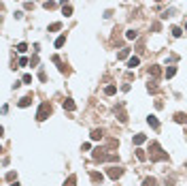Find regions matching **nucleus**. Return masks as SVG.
Wrapping results in <instances>:
<instances>
[{
    "label": "nucleus",
    "mask_w": 187,
    "mask_h": 186,
    "mask_svg": "<svg viewBox=\"0 0 187 186\" xmlns=\"http://www.w3.org/2000/svg\"><path fill=\"white\" fill-rule=\"evenodd\" d=\"M149 158H151L153 163H157V161H168V152H164L162 146H160L157 141H151V143H149Z\"/></svg>",
    "instance_id": "f257e3e1"
},
{
    "label": "nucleus",
    "mask_w": 187,
    "mask_h": 186,
    "mask_svg": "<svg viewBox=\"0 0 187 186\" xmlns=\"http://www.w3.org/2000/svg\"><path fill=\"white\" fill-rule=\"evenodd\" d=\"M92 158L96 163H104V161H119V156H117V152H111V154H106V150H94L92 152Z\"/></svg>",
    "instance_id": "f03ea898"
},
{
    "label": "nucleus",
    "mask_w": 187,
    "mask_h": 186,
    "mask_svg": "<svg viewBox=\"0 0 187 186\" xmlns=\"http://www.w3.org/2000/svg\"><path fill=\"white\" fill-rule=\"evenodd\" d=\"M51 111H53V107H51V103H49V101L41 103V107H38V111H36V120H38V122L47 120V118L51 116Z\"/></svg>",
    "instance_id": "7ed1b4c3"
},
{
    "label": "nucleus",
    "mask_w": 187,
    "mask_h": 186,
    "mask_svg": "<svg viewBox=\"0 0 187 186\" xmlns=\"http://www.w3.org/2000/svg\"><path fill=\"white\" fill-rule=\"evenodd\" d=\"M106 175H108L111 180H119V178L123 175V169H121V167H108V169H106Z\"/></svg>",
    "instance_id": "20e7f679"
},
{
    "label": "nucleus",
    "mask_w": 187,
    "mask_h": 186,
    "mask_svg": "<svg viewBox=\"0 0 187 186\" xmlns=\"http://www.w3.org/2000/svg\"><path fill=\"white\" fill-rule=\"evenodd\" d=\"M51 60H53V62H55V64H58L60 73H70V69H68V66H66V64H64V62H62V60H60V56H53Z\"/></svg>",
    "instance_id": "39448f33"
},
{
    "label": "nucleus",
    "mask_w": 187,
    "mask_h": 186,
    "mask_svg": "<svg viewBox=\"0 0 187 186\" xmlns=\"http://www.w3.org/2000/svg\"><path fill=\"white\" fill-rule=\"evenodd\" d=\"M62 107H64L66 111H74V109H77V105H74V101H72V99H64V101H62Z\"/></svg>",
    "instance_id": "423d86ee"
},
{
    "label": "nucleus",
    "mask_w": 187,
    "mask_h": 186,
    "mask_svg": "<svg viewBox=\"0 0 187 186\" xmlns=\"http://www.w3.org/2000/svg\"><path fill=\"white\" fill-rule=\"evenodd\" d=\"M149 75H151L153 79H157V77L162 75V69H160L157 64H151V66H149Z\"/></svg>",
    "instance_id": "0eeeda50"
},
{
    "label": "nucleus",
    "mask_w": 187,
    "mask_h": 186,
    "mask_svg": "<svg viewBox=\"0 0 187 186\" xmlns=\"http://www.w3.org/2000/svg\"><path fill=\"white\" fill-rule=\"evenodd\" d=\"M115 113L119 116V122H123V124L128 122V116H126V111H123V105H119V107L115 109Z\"/></svg>",
    "instance_id": "6e6552de"
},
{
    "label": "nucleus",
    "mask_w": 187,
    "mask_h": 186,
    "mask_svg": "<svg viewBox=\"0 0 187 186\" xmlns=\"http://www.w3.org/2000/svg\"><path fill=\"white\" fill-rule=\"evenodd\" d=\"M94 139V141H100V139H102V137H104V131H102V128H94L92 131V135H89Z\"/></svg>",
    "instance_id": "1a4fd4ad"
},
{
    "label": "nucleus",
    "mask_w": 187,
    "mask_h": 186,
    "mask_svg": "<svg viewBox=\"0 0 187 186\" xmlns=\"http://www.w3.org/2000/svg\"><path fill=\"white\" fill-rule=\"evenodd\" d=\"M32 99H34V96H32V94H26V96H23V99H19V103H17V105H19V107H28V105H30V103H32Z\"/></svg>",
    "instance_id": "9d476101"
},
{
    "label": "nucleus",
    "mask_w": 187,
    "mask_h": 186,
    "mask_svg": "<svg viewBox=\"0 0 187 186\" xmlns=\"http://www.w3.org/2000/svg\"><path fill=\"white\" fill-rule=\"evenodd\" d=\"M147 124H149L151 128H155V131L160 128V122H157V118H155V116H149V118H147Z\"/></svg>",
    "instance_id": "9b49d317"
},
{
    "label": "nucleus",
    "mask_w": 187,
    "mask_h": 186,
    "mask_svg": "<svg viewBox=\"0 0 187 186\" xmlns=\"http://www.w3.org/2000/svg\"><path fill=\"white\" fill-rule=\"evenodd\" d=\"M147 141V135H142V133H138V135H134V146H142Z\"/></svg>",
    "instance_id": "f8f14e48"
},
{
    "label": "nucleus",
    "mask_w": 187,
    "mask_h": 186,
    "mask_svg": "<svg viewBox=\"0 0 187 186\" xmlns=\"http://www.w3.org/2000/svg\"><path fill=\"white\" fill-rule=\"evenodd\" d=\"M138 64H140V58L138 56H132V58L128 60V69H136Z\"/></svg>",
    "instance_id": "ddd939ff"
},
{
    "label": "nucleus",
    "mask_w": 187,
    "mask_h": 186,
    "mask_svg": "<svg viewBox=\"0 0 187 186\" xmlns=\"http://www.w3.org/2000/svg\"><path fill=\"white\" fill-rule=\"evenodd\" d=\"M175 122H179V124H187V113H175Z\"/></svg>",
    "instance_id": "4468645a"
},
{
    "label": "nucleus",
    "mask_w": 187,
    "mask_h": 186,
    "mask_svg": "<svg viewBox=\"0 0 187 186\" xmlns=\"http://www.w3.org/2000/svg\"><path fill=\"white\" fill-rule=\"evenodd\" d=\"M126 39H128V41H136V39H138V32H136V30H126Z\"/></svg>",
    "instance_id": "2eb2a0df"
},
{
    "label": "nucleus",
    "mask_w": 187,
    "mask_h": 186,
    "mask_svg": "<svg viewBox=\"0 0 187 186\" xmlns=\"http://www.w3.org/2000/svg\"><path fill=\"white\" fill-rule=\"evenodd\" d=\"M115 92H117V86H113V84H111V86H106V88H104V94H106V96H113Z\"/></svg>",
    "instance_id": "dca6fc26"
},
{
    "label": "nucleus",
    "mask_w": 187,
    "mask_h": 186,
    "mask_svg": "<svg viewBox=\"0 0 187 186\" xmlns=\"http://www.w3.org/2000/svg\"><path fill=\"white\" fill-rule=\"evenodd\" d=\"M142 186H157V180L155 178H145L142 180Z\"/></svg>",
    "instance_id": "f3484780"
},
{
    "label": "nucleus",
    "mask_w": 187,
    "mask_h": 186,
    "mask_svg": "<svg viewBox=\"0 0 187 186\" xmlns=\"http://www.w3.org/2000/svg\"><path fill=\"white\" fill-rule=\"evenodd\" d=\"M128 56H130V49H128V47H123V49L117 54V60H123V58H128Z\"/></svg>",
    "instance_id": "a211bd4d"
},
{
    "label": "nucleus",
    "mask_w": 187,
    "mask_h": 186,
    "mask_svg": "<svg viewBox=\"0 0 187 186\" xmlns=\"http://www.w3.org/2000/svg\"><path fill=\"white\" fill-rule=\"evenodd\" d=\"M136 158H138V161H147V154H145L142 148H136Z\"/></svg>",
    "instance_id": "6ab92c4d"
},
{
    "label": "nucleus",
    "mask_w": 187,
    "mask_h": 186,
    "mask_svg": "<svg viewBox=\"0 0 187 186\" xmlns=\"http://www.w3.org/2000/svg\"><path fill=\"white\" fill-rule=\"evenodd\" d=\"M64 43H66V34H62V37L55 39V47H58V49H60V47H64Z\"/></svg>",
    "instance_id": "aec40b11"
},
{
    "label": "nucleus",
    "mask_w": 187,
    "mask_h": 186,
    "mask_svg": "<svg viewBox=\"0 0 187 186\" xmlns=\"http://www.w3.org/2000/svg\"><path fill=\"white\" fill-rule=\"evenodd\" d=\"M164 75H166L168 79H170V77H175V75H176V66H168V69H166V73H164Z\"/></svg>",
    "instance_id": "412c9836"
},
{
    "label": "nucleus",
    "mask_w": 187,
    "mask_h": 186,
    "mask_svg": "<svg viewBox=\"0 0 187 186\" xmlns=\"http://www.w3.org/2000/svg\"><path fill=\"white\" fill-rule=\"evenodd\" d=\"M89 178H92V182H96V184H98V182H102V173H96V171H92V173H89Z\"/></svg>",
    "instance_id": "4be33fe9"
},
{
    "label": "nucleus",
    "mask_w": 187,
    "mask_h": 186,
    "mask_svg": "<svg viewBox=\"0 0 187 186\" xmlns=\"http://www.w3.org/2000/svg\"><path fill=\"white\" fill-rule=\"evenodd\" d=\"M58 30H62V22H55L49 26V32H58Z\"/></svg>",
    "instance_id": "5701e85b"
},
{
    "label": "nucleus",
    "mask_w": 187,
    "mask_h": 186,
    "mask_svg": "<svg viewBox=\"0 0 187 186\" xmlns=\"http://www.w3.org/2000/svg\"><path fill=\"white\" fill-rule=\"evenodd\" d=\"M74 184H77V175H70L68 180L64 182V186H74Z\"/></svg>",
    "instance_id": "b1692460"
},
{
    "label": "nucleus",
    "mask_w": 187,
    "mask_h": 186,
    "mask_svg": "<svg viewBox=\"0 0 187 186\" xmlns=\"http://www.w3.org/2000/svg\"><path fill=\"white\" fill-rule=\"evenodd\" d=\"M43 7H45L47 11H51V9H55V2L53 0H47V2H43Z\"/></svg>",
    "instance_id": "393cba45"
},
{
    "label": "nucleus",
    "mask_w": 187,
    "mask_h": 186,
    "mask_svg": "<svg viewBox=\"0 0 187 186\" xmlns=\"http://www.w3.org/2000/svg\"><path fill=\"white\" fill-rule=\"evenodd\" d=\"M147 90H149L151 94H155V92H157V86H155V81H149V84H147Z\"/></svg>",
    "instance_id": "a878e982"
},
{
    "label": "nucleus",
    "mask_w": 187,
    "mask_h": 186,
    "mask_svg": "<svg viewBox=\"0 0 187 186\" xmlns=\"http://www.w3.org/2000/svg\"><path fill=\"white\" fill-rule=\"evenodd\" d=\"M170 32H172V37H181V34H183V30H181V28H179V26H175V28H172V30H170Z\"/></svg>",
    "instance_id": "bb28decb"
},
{
    "label": "nucleus",
    "mask_w": 187,
    "mask_h": 186,
    "mask_svg": "<svg viewBox=\"0 0 187 186\" xmlns=\"http://www.w3.org/2000/svg\"><path fill=\"white\" fill-rule=\"evenodd\" d=\"M62 13H64L66 17H68V15H72V7H70V4H64V9H62Z\"/></svg>",
    "instance_id": "cd10ccee"
},
{
    "label": "nucleus",
    "mask_w": 187,
    "mask_h": 186,
    "mask_svg": "<svg viewBox=\"0 0 187 186\" xmlns=\"http://www.w3.org/2000/svg\"><path fill=\"white\" fill-rule=\"evenodd\" d=\"M26 49H28V45H26V43H17V51H19V54H23Z\"/></svg>",
    "instance_id": "c85d7f7f"
},
{
    "label": "nucleus",
    "mask_w": 187,
    "mask_h": 186,
    "mask_svg": "<svg viewBox=\"0 0 187 186\" xmlns=\"http://www.w3.org/2000/svg\"><path fill=\"white\" fill-rule=\"evenodd\" d=\"M17 64H19V66H26V64H28V58H23V56H22V58H19V62H17Z\"/></svg>",
    "instance_id": "c756f323"
},
{
    "label": "nucleus",
    "mask_w": 187,
    "mask_h": 186,
    "mask_svg": "<svg viewBox=\"0 0 187 186\" xmlns=\"http://www.w3.org/2000/svg\"><path fill=\"white\" fill-rule=\"evenodd\" d=\"M32 81V75H23V84H30Z\"/></svg>",
    "instance_id": "7c9ffc66"
},
{
    "label": "nucleus",
    "mask_w": 187,
    "mask_h": 186,
    "mask_svg": "<svg viewBox=\"0 0 187 186\" xmlns=\"http://www.w3.org/2000/svg\"><path fill=\"white\" fill-rule=\"evenodd\" d=\"M160 28H162V24H160V22H155V24H153V30H155V32H160Z\"/></svg>",
    "instance_id": "2f4dec72"
},
{
    "label": "nucleus",
    "mask_w": 187,
    "mask_h": 186,
    "mask_svg": "<svg viewBox=\"0 0 187 186\" xmlns=\"http://www.w3.org/2000/svg\"><path fill=\"white\" fill-rule=\"evenodd\" d=\"M38 79H41V81H47V75L41 71V73H38Z\"/></svg>",
    "instance_id": "473e14b6"
},
{
    "label": "nucleus",
    "mask_w": 187,
    "mask_h": 186,
    "mask_svg": "<svg viewBox=\"0 0 187 186\" xmlns=\"http://www.w3.org/2000/svg\"><path fill=\"white\" fill-rule=\"evenodd\" d=\"M11 186H19V182H13V184Z\"/></svg>",
    "instance_id": "72a5a7b5"
},
{
    "label": "nucleus",
    "mask_w": 187,
    "mask_h": 186,
    "mask_svg": "<svg viewBox=\"0 0 187 186\" xmlns=\"http://www.w3.org/2000/svg\"><path fill=\"white\" fill-rule=\"evenodd\" d=\"M155 2H162V0H155Z\"/></svg>",
    "instance_id": "f704fd0d"
},
{
    "label": "nucleus",
    "mask_w": 187,
    "mask_h": 186,
    "mask_svg": "<svg viewBox=\"0 0 187 186\" xmlns=\"http://www.w3.org/2000/svg\"><path fill=\"white\" fill-rule=\"evenodd\" d=\"M185 169H187V163H185Z\"/></svg>",
    "instance_id": "c9c22d12"
},
{
    "label": "nucleus",
    "mask_w": 187,
    "mask_h": 186,
    "mask_svg": "<svg viewBox=\"0 0 187 186\" xmlns=\"http://www.w3.org/2000/svg\"><path fill=\"white\" fill-rule=\"evenodd\" d=\"M185 28H187V22H185Z\"/></svg>",
    "instance_id": "e433bc0d"
}]
</instances>
